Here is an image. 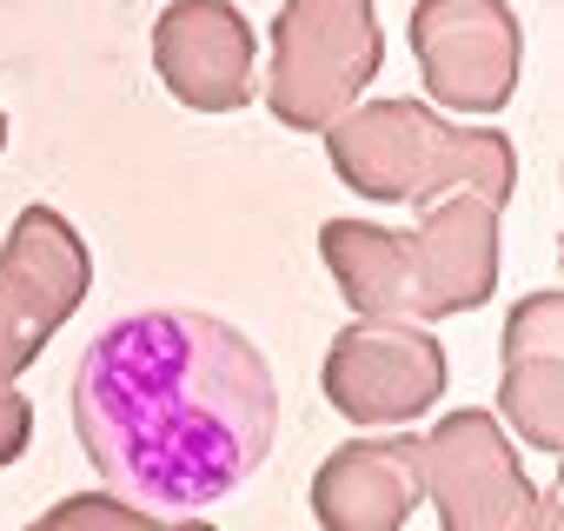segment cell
<instances>
[{"label":"cell","instance_id":"cell-1","mask_svg":"<svg viewBox=\"0 0 564 531\" xmlns=\"http://www.w3.org/2000/svg\"><path fill=\"white\" fill-rule=\"evenodd\" d=\"M74 432L113 498L193 518L239 491L279 432L265 353L193 306L113 319L74 372Z\"/></svg>","mask_w":564,"mask_h":531},{"label":"cell","instance_id":"cell-2","mask_svg":"<svg viewBox=\"0 0 564 531\" xmlns=\"http://www.w3.org/2000/svg\"><path fill=\"white\" fill-rule=\"evenodd\" d=\"M498 213L478 193H445L419 226L326 219L319 252L359 319H452L491 300L498 286Z\"/></svg>","mask_w":564,"mask_h":531},{"label":"cell","instance_id":"cell-3","mask_svg":"<svg viewBox=\"0 0 564 531\" xmlns=\"http://www.w3.org/2000/svg\"><path fill=\"white\" fill-rule=\"evenodd\" d=\"M333 173L379 206H425L478 193L491 206L518 186V153L498 127H458L425 100H359L326 127Z\"/></svg>","mask_w":564,"mask_h":531},{"label":"cell","instance_id":"cell-4","mask_svg":"<svg viewBox=\"0 0 564 531\" xmlns=\"http://www.w3.org/2000/svg\"><path fill=\"white\" fill-rule=\"evenodd\" d=\"M94 259L80 232L54 206H28L0 246V465H14L34 438V405L21 392V372L80 313Z\"/></svg>","mask_w":564,"mask_h":531},{"label":"cell","instance_id":"cell-5","mask_svg":"<svg viewBox=\"0 0 564 531\" xmlns=\"http://www.w3.org/2000/svg\"><path fill=\"white\" fill-rule=\"evenodd\" d=\"M386 61L372 0H286L265 47V113L293 133H326L366 100Z\"/></svg>","mask_w":564,"mask_h":531},{"label":"cell","instance_id":"cell-6","mask_svg":"<svg viewBox=\"0 0 564 531\" xmlns=\"http://www.w3.org/2000/svg\"><path fill=\"white\" fill-rule=\"evenodd\" d=\"M419 478L438 531H551V498L524 478L511 432L491 412H452L419 438Z\"/></svg>","mask_w":564,"mask_h":531},{"label":"cell","instance_id":"cell-7","mask_svg":"<svg viewBox=\"0 0 564 531\" xmlns=\"http://www.w3.org/2000/svg\"><path fill=\"white\" fill-rule=\"evenodd\" d=\"M412 54L425 100L445 113H498L518 94L524 34L505 0H419L412 8Z\"/></svg>","mask_w":564,"mask_h":531},{"label":"cell","instance_id":"cell-8","mask_svg":"<svg viewBox=\"0 0 564 531\" xmlns=\"http://www.w3.org/2000/svg\"><path fill=\"white\" fill-rule=\"evenodd\" d=\"M326 399L352 425H412L445 392V346L412 319H352L326 353Z\"/></svg>","mask_w":564,"mask_h":531},{"label":"cell","instance_id":"cell-9","mask_svg":"<svg viewBox=\"0 0 564 531\" xmlns=\"http://www.w3.org/2000/svg\"><path fill=\"white\" fill-rule=\"evenodd\" d=\"M153 67L193 113H239L259 100V41L232 0H173L153 21Z\"/></svg>","mask_w":564,"mask_h":531},{"label":"cell","instance_id":"cell-10","mask_svg":"<svg viewBox=\"0 0 564 531\" xmlns=\"http://www.w3.org/2000/svg\"><path fill=\"white\" fill-rule=\"evenodd\" d=\"M419 505H425L419 432L352 438L313 478V511L326 531H405V518Z\"/></svg>","mask_w":564,"mask_h":531},{"label":"cell","instance_id":"cell-11","mask_svg":"<svg viewBox=\"0 0 564 531\" xmlns=\"http://www.w3.org/2000/svg\"><path fill=\"white\" fill-rule=\"evenodd\" d=\"M498 425H511L531 452L564 445V300L531 293L505 319V379H498Z\"/></svg>","mask_w":564,"mask_h":531},{"label":"cell","instance_id":"cell-12","mask_svg":"<svg viewBox=\"0 0 564 531\" xmlns=\"http://www.w3.org/2000/svg\"><path fill=\"white\" fill-rule=\"evenodd\" d=\"M120 511H127V498H113V491H74L54 511H41L28 531H113Z\"/></svg>","mask_w":564,"mask_h":531},{"label":"cell","instance_id":"cell-13","mask_svg":"<svg viewBox=\"0 0 564 531\" xmlns=\"http://www.w3.org/2000/svg\"><path fill=\"white\" fill-rule=\"evenodd\" d=\"M0 147H8V113H0Z\"/></svg>","mask_w":564,"mask_h":531}]
</instances>
